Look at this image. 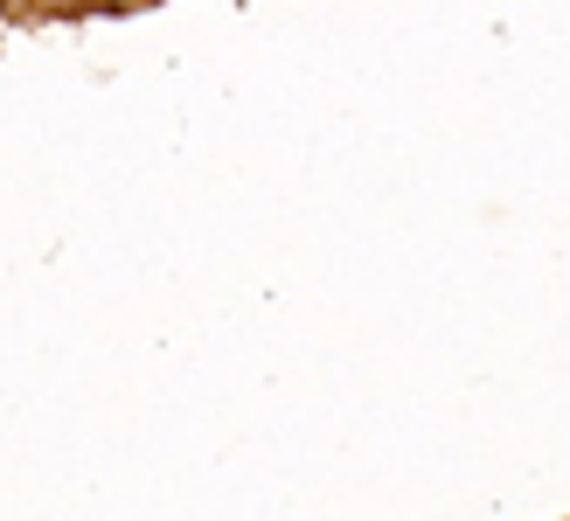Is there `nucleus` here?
I'll use <instances>...</instances> for the list:
<instances>
[]
</instances>
